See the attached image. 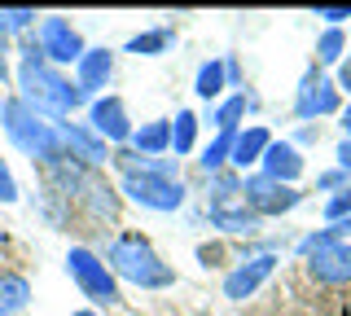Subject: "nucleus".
I'll return each instance as SVG.
<instances>
[{
  "label": "nucleus",
  "mask_w": 351,
  "mask_h": 316,
  "mask_svg": "<svg viewBox=\"0 0 351 316\" xmlns=\"http://www.w3.org/2000/svg\"><path fill=\"white\" fill-rule=\"evenodd\" d=\"M18 84H22V101L31 106L36 114H44L49 123H66L88 97L80 93V84H71L58 66L44 62V53L36 49V40H27L22 49V66H18Z\"/></svg>",
  "instance_id": "obj_1"
},
{
  "label": "nucleus",
  "mask_w": 351,
  "mask_h": 316,
  "mask_svg": "<svg viewBox=\"0 0 351 316\" xmlns=\"http://www.w3.org/2000/svg\"><path fill=\"white\" fill-rule=\"evenodd\" d=\"M0 127H5V136L14 141V145L27 154L31 162H44V167H58V162H66L71 154H66L62 145V132L58 123H49L44 114H36L22 97H5V110H0Z\"/></svg>",
  "instance_id": "obj_2"
},
{
  "label": "nucleus",
  "mask_w": 351,
  "mask_h": 316,
  "mask_svg": "<svg viewBox=\"0 0 351 316\" xmlns=\"http://www.w3.org/2000/svg\"><path fill=\"white\" fill-rule=\"evenodd\" d=\"M106 268L114 272V277L132 281V286H141V290H167V286H176V268L162 264L141 233L114 237L110 250H106Z\"/></svg>",
  "instance_id": "obj_3"
},
{
  "label": "nucleus",
  "mask_w": 351,
  "mask_h": 316,
  "mask_svg": "<svg viewBox=\"0 0 351 316\" xmlns=\"http://www.w3.org/2000/svg\"><path fill=\"white\" fill-rule=\"evenodd\" d=\"M66 272H71V281L84 290V299L101 303V308L119 303V277L88 246H71V255H66Z\"/></svg>",
  "instance_id": "obj_4"
},
{
  "label": "nucleus",
  "mask_w": 351,
  "mask_h": 316,
  "mask_svg": "<svg viewBox=\"0 0 351 316\" xmlns=\"http://www.w3.org/2000/svg\"><path fill=\"white\" fill-rule=\"evenodd\" d=\"M211 224L224 228V233H255L259 228V215L246 206V193H241V180L237 176H215L211 184Z\"/></svg>",
  "instance_id": "obj_5"
},
{
  "label": "nucleus",
  "mask_w": 351,
  "mask_h": 316,
  "mask_svg": "<svg viewBox=\"0 0 351 316\" xmlns=\"http://www.w3.org/2000/svg\"><path fill=\"white\" fill-rule=\"evenodd\" d=\"M36 49L44 53V62L49 66H80V58H84V40H80V31H75L66 18H40V27H36Z\"/></svg>",
  "instance_id": "obj_6"
},
{
  "label": "nucleus",
  "mask_w": 351,
  "mask_h": 316,
  "mask_svg": "<svg viewBox=\"0 0 351 316\" xmlns=\"http://www.w3.org/2000/svg\"><path fill=\"white\" fill-rule=\"evenodd\" d=\"M123 193L145 211H180L184 206V184L167 176H149V171H128Z\"/></svg>",
  "instance_id": "obj_7"
},
{
  "label": "nucleus",
  "mask_w": 351,
  "mask_h": 316,
  "mask_svg": "<svg viewBox=\"0 0 351 316\" xmlns=\"http://www.w3.org/2000/svg\"><path fill=\"white\" fill-rule=\"evenodd\" d=\"M241 193H246V206L259 215H281V211H294V206L303 202V193L299 189H290V184H277V180H268V176H250V180H241Z\"/></svg>",
  "instance_id": "obj_8"
},
{
  "label": "nucleus",
  "mask_w": 351,
  "mask_h": 316,
  "mask_svg": "<svg viewBox=\"0 0 351 316\" xmlns=\"http://www.w3.org/2000/svg\"><path fill=\"white\" fill-rule=\"evenodd\" d=\"M338 110V84H329L321 66H312L299 84V97H294V114L299 119H321Z\"/></svg>",
  "instance_id": "obj_9"
},
{
  "label": "nucleus",
  "mask_w": 351,
  "mask_h": 316,
  "mask_svg": "<svg viewBox=\"0 0 351 316\" xmlns=\"http://www.w3.org/2000/svg\"><path fill=\"white\" fill-rule=\"evenodd\" d=\"M272 268H277V255H255V259H241V264L224 277V299H233V303H241V299H250L263 281L272 277Z\"/></svg>",
  "instance_id": "obj_10"
},
{
  "label": "nucleus",
  "mask_w": 351,
  "mask_h": 316,
  "mask_svg": "<svg viewBox=\"0 0 351 316\" xmlns=\"http://www.w3.org/2000/svg\"><path fill=\"white\" fill-rule=\"evenodd\" d=\"M88 119H93L88 127H93L101 141H132V132H136V127H132V119H128L123 97H97Z\"/></svg>",
  "instance_id": "obj_11"
},
{
  "label": "nucleus",
  "mask_w": 351,
  "mask_h": 316,
  "mask_svg": "<svg viewBox=\"0 0 351 316\" xmlns=\"http://www.w3.org/2000/svg\"><path fill=\"white\" fill-rule=\"evenodd\" d=\"M58 132H62L66 154H71L75 162H84V167H101V162L114 158V154L106 149V141L97 136L93 127H84V123H58Z\"/></svg>",
  "instance_id": "obj_12"
},
{
  "label": "nucleus",
  "mask_w": 351,
  "mask_h": 316,
  "mask_svg": "<svg viewBox=\"0 0 351 316\" xmlns=\"http://www.w3.org/2000/svg\"><path fill=\"white\" fill-rule=\"evenodd\" d=\"M307 272H312L321 286H347L351 281V246L347 242H334L316 255H307Z\"/></svg>",
  "instance_id": "obj_13"
},
{
  "label": "nucleus",
  "mask_w": 351,
  "mask_h": 316,
  "mask_svg": "<svg viewBox=\"0 0 351 316\" xmlns=\"http://www.w3.org/2000/svg\"><path fill=\"white\" fill-rule=\"evenodd\" d=\"M259 167H263V176H268V180H277V184H294V180L303 176V154L290 145V141H272V145L263 149Z\"/></svg>",
  "instance_id": "obj_14"
},
{
  "label": "nucleus",
  "mask_w": 351,
  "mask_h": 316,
  "mask_svg": "<svg viewBox=\"0 0 351 316\" xmlns=\"http://www.w3.org/2000/svg\"><path fill=\"white\" fill-rule=\"evenodd\" d=\"M110 75H114V53L110 49H88L80 58V66H75V84H80L84 97H93V93H101L110 84Z\"/></svg>",
  "instance_id": "obj_15"
},
{
  "label": "nucleus",
  "mask_w": 351,
  "mask_h": 316,
  "mask_svg": "<svg viewBox=\"0 0 351 316\" xmlns=\"http://www.w3.org/2000/svg\"><path fill=\"white\" fill-rule=\"evenodd\" d=\"M268 145H272L268 127H246V132L233 136V154H228V162H233L237 171H246V167H255V162L263 158V149H268Z\"/></svg>",
  "instance_id": "obj_16"
},
{
  "label": "nucleus",
  "mask_w": 351,
  "mask_h": 316,
  "mask_svg": "<svg viewBox=\"0 0 351 316\" xmlns=\"http://www.w3.org/2000/svg\"><path fill=\"white\" fill-rule=\"evenodd\" d=\"M132 149H136V154H145V158L162 154V149H171V123H167V119L141 123L136 132H132Z\"/></svg>",
  "instance_id": "obj_17"
},
{
  "label": "nucleus",
  "mask_w": 351,
  "mask_h": 316,
  "mask_svg": "<svg viewBox=\"0 0 351 316\" xmlns=\"http://www.w3.org/2000/svg\"><path fill=\"white\" fill-rule=\"evenodd\" d=\"M31 303V281L18 272H0V316H18Z\"/></svg>",
  "instance_id": "obj_18"
},
{
  "label": "nucleus",
  "mask_w": 351,
  "mask_h": 316,
  "mask_svg": "<svg viewBox=\"0 0 351 316\" xmlns=\"http://www.w3.org/2000/svg\"><path fill=\"white\" fill-rule=\"evenodd\" d=\"M224 84H228V62H202V71H197V84H193V93L202 97V101H215L219 93H224Z\"/></svg>",
  "instance_id": "obj_19"
},
{
  "label": "nucleus",
  "mask_w": 351,
  "mask_h": 316,
  "mask_svg": "<svg viewBox=\"0 0 351 316\" xmlns=\"http://www.w3.org/2000/svg\"><path fill=\"white\" fill-rule=\"evenodd\" d=\"M171 27H158V31H145V36L128 40V53H136V58H158L162 49H171Z\"/></svg>",
  "instance_id": "obj_20"
},
{
  "label": "nucleus",
  "mask_w": 351,
  "mask_h": 316,
  "mask_svg": "<svg viewBox=\"0 0 351 316\" xmlns=\"http://www.w3.org/2000/svg\"><path fill=\"white\" fill-rule=\"evenodd\" d=\"M193 136H197V114L193 110H180V114H176V123H171V149H176V154H189Z\"/></svg>",
  "instance_id": "obj_21"
},
{
  "label": "nucleus",
  "mask_w": 351,
  "mask_h": 316,
  "mask_svg": "<svg viewBox=\"0 0 351 316\" xmlns=\"http://www.w3.org/2000/svg\"><path fill=\"white\" fill-rule=\"evenodd\" d=\"M246 110H250V97H228V101L215 110V127H219V132H233V136H237V123L246 119Z\"/></svg>",
  "instance_id": "obj_22"
},
{
  "label": "nucleus",
  "mask_w": 351,
  "mask_h": 316,
  "mask_svg": "<svg viewBox=\"0 0 351 316\" xmlns=\"http://www.w3.org/2000/svg\"><path fill=\"white\" fill-rule=\"evenodd\" d=\"M228 154H233V132H219L211 145L202 149V158H197V162H202L206 171H219V167L228 162Z\"/></svg>",
  "instance_id": "obj_23"
},
{
  "label": "nucleus",
  "mask_w": 351,
  "mask_h": 316,
  "mask_svg": "<svg viewBox=\"0 0 351 316\" xmlns=\"http://www.w3.org/2000/svg\"><path fill=\"white\" fill-rule=\"evenodd\" d=\"M343 49H347L343 31H338V27H329L325 36L316 40V62H325V66H334V62H343Z\"/></svg>",
  "instance_id": "obj_24"
},
{
  "label": "nucleus",
  "mask_w": 351,
  "mask_h": 316,
  "mask_svg": "<svg viewBox=\"0 0 351 316\" xmlns=\"http://www.w3.org/2000/svg\"><path fill=\"white\" fill-rule=\"evenodd\" d=\"M325 220H329V224H338V220H351V184H347V189H338L334 198L325 202Z\"/></svg>",
  "instance_id": "obj_25"
},
{
  "label": "nucleus",
  "mask_w": 351,
  "mask_h": 316,
  "mask_svg": "<svg viewBox=\"0 0 351 316\" xmlns=\"http://www.w3.org/2000/svg\"><path fill=\"white\" fill-rule=\"evenodd\" d=\"M31 23H36V9H0V27H5V36H9V31H27Z\"/></svg>",
  "instance_id": "obj_26"
},
{
  "label": "nucleus",
  "mask_w": 351,
  "mask_h": 316,
  "mask_svg": "<svg viewBox=\"0 0 351 316\" xmlns=\"http://www.w3.org/2000/svg\"><path fill=\"white\" fill-rule=\"evenodd\" d=\"M347 171L338 167V171H325V176H316V189H347Z\"/></svg>",
  "instance_id": "obj_27"
},
{
  "label": "nucleus",
  "mask_w": 351,
  "mask_h": 316,
  "mask_svg": "<svg viewBox=\"0 0 351 316\" xmlns=\"http://www.w3.org/2000/svg\"><path fill=\"white\" fill-rule=\"evenodd\" d=\"M0 202H18V184H14L9 167H0Z\"/></svg>",
  "instance_id": "obj_28"
},
{
  "label": "nucleus",
  "mask_w": 351,
  "mask_h": 316,
  "mask_svg": "<svg viewBox=\"0 0 351 316\" xmlns=\"http://www.w3.org/2000/svg\"><path fill=\"white\" fill-rule=\"evenodd\" d=\"M316 18H325L329 27H338L343 18H351V9H347V5H334V9H316Z\"/></svg>",
  "instance_id": "obj_29"
},
{
  "label": "nucleus",
  "mask_w": 351,
  "mask_h": 316,
  "mask_svg": "<svg viewBox=\"0 0 351 316\" xmlns=\"http://www.w3.org/2000/svg\"><path fill=\"white\" fill-rule=\"evenodd\" d=\"M5 53H9V36H5V27H0V84L9 80V66H5Z\"/></svg>",
  "instance_id": "obj_30"
},
{
  "label": "nucleus",
  "mask_w": 351,
  "mask_h": 316,
  "mask_svg": "<svg viewBox=\"0 0 351 316\" xmlns=\"http://www.w3.org/2000/svg\"><path fill=\"white\" fill-rule=\"evenodd\" d=\"M338 167L351 176V141H343V145H338Z\"/></svg>",
  "instance_id": "obj_31"
},
{
  "label": "nucleus",
  "mask_w": 351,
  "mask_h": 316,
  "mask_svg": "<svg viewBox=\"0 0 351 316\" xmlns=\"http://www.w3.org/2000/svg\"><path fill=\"white\" fill-rule=\"evenodd\" d=\"M329 233L343 242V237H351V220H338V224H329Z\"/></svg>",
  "instance_id": "obj_32"
},
{
  "label": "nucleus",
  "mask_w": 351,
  "mask_h": 316,
  "mask_svg": "<svg viewBox=\"0 0 351 316\" xmlns=\"http://www.w3.org/2000/svg\"><path fill=\"white\" fill-rule=\"evenodd\" d=\"M338 88L351 93V62H343V71H338Z\"/></svg>",
  "instance_id": "obj_33"
},
{
  "label": "nucleus",
  "mask_w": 351,
  "mask_h": 316,
  "mask_svg": "<svg viewBox=\"0 0 351 316\" xmlns=\"http://www.w3.org/2000/svg\"><path fill=\"white\" fill-rule=\"evenodd\" d=\"M343 127H347V141H351V106L343 110Z\"/></svg>",
  "instance_id": "obj_34"
},
{
  "label": "nucleus",
  "mask_w": 351,
  "mask_h": 316,
  "mask_svg": "<svg viewBox=\"0 0 351 316\" xmlns=\"http://www.w3.org/2000/svg\"><path fill=\"white\" fill-rule=\"evenodd\" d=\"M71 316H101V312H71Z\"/></svg>",
  "instance_id": "obj_35"
},
{
  "label": "nucleus",
  "mask_w": 351,
  "mask_h": 316,
  "mask_svg": "<svg viewBox=\"0 0 351 316\" xmlns=\"http://www.w3.org/2000/svg\"><path fill=\"white\" fill-rule=\"evenodd\" d=\"M0 88H5V84H0ZM0 110H5V97H0Z\"/></svg>",
  "instance_id": "obj_36"
}]
</instances>
